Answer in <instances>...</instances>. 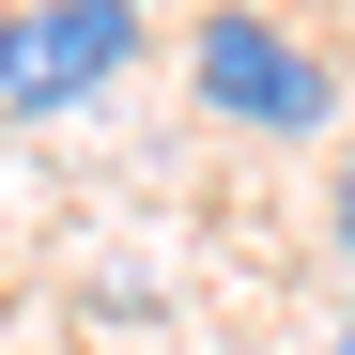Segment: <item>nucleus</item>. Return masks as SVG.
<instances>
[{"label":"nucleus","instance_id":"obj_3","mask_svg":"<svg viewBox=\"0 0 355 355\" xmlns=\"http://www.w3.org/2000/svg\"><path fill=\"white\" fill-rule=\"evenodd\" d=\"M324 232H340V263H355V155H340V186H324Z\"/></svg>","mask_w":355,"mask_h":355},{"label":"nucleus","instance_id":"obj_4","mask_svg":"<svg viewBox=\"0 0 355 355\" xmlns=\"http://www.w3.org/2000/svg\"><path fill=\"white\" fill-rule=\"evenodd\" d=\"M108 16H155V0H108Z\"/></svg>","mask_w":355,"mask_h":355},{"label":"nucleus","instance_id":"obj_1","mask_svg":"<svg viewBox=\"0 0 355 355\" xmlns=\"http://www.w3.org/2000/svg\"><path fill=\"white\" fill-rule=\"evenodd\" d=\"M186 78L232 139H324L340 124V78H324V46H293V16H263V0H232V16L186 31Z\"/></svg>","mask_w":355,"mask_h":355},{"label":"nucleus","instance_id":"obj_5","mask_svg":"<svg viewBox=\"0 0 355 355\" xmlns=\"http://www.w3.org/2000/svg\"><path fill=\"white\" fill-rule=\"evenodd\" d=\"M340 355H355V324H340Z\"/></svg>","mask_w":355,"mask_h":355},{"label":"nucleus","instance_id":"obj_2","mask_svg":"<svg viewBox=\"0 0 355 355\" xmlns=\"http://www.w3.org/2000/svg\"><path fill=\"white\" fill-rule=\"evenodd\" d=\"M124 62H139V16H108V0H0V124H46Z\"/></svg>","mask_w":355,"mask_h":355}]
</instances>
